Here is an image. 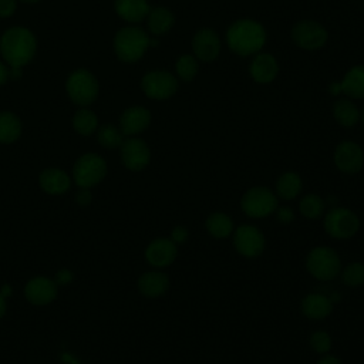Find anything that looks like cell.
I'll use <instances>...</instances> for the list:
<instances>
[{
	"label": "cell",
	"mask_w": 364,
	"mask_h": 364,
	"mask_svg": "<svg viewBox=\"0 0 364 364\" xmlns=\"http://www.w3.org/2000/svg\"><path fill=\"white\" fill-rule=\"evenodd\" d=\"M306 267L313 277L318 280H331L338 274L341 262L334 249L327 246H317L307 255Z\"/></svg>",
	"instance_id": "cell-4"
},
{
	"label": "cell",
	"mask_w": 364,
	"mask_h": 364,
	"mask_svg": "<svg viewBox=\"0 0 364 364\" xmlns=\"http://www.w3.org/2000/svg\"><path fill=\"white\" fill-rule=\"evenodd\" d=\"M188 239V229L183 228V226H175L171 232V240L175 243V245H181L183 242H186Z\"/></svg>",
	"instance_id": "cell-36"
},
{
	"label": "cell",
	"mask_w": 364,
	"mask_h": 364,
	"mask_svg": "<svg viewBox=\"0 0 364 364\" xmlns=\"http://www.w3.org/2000/svg\"><path fill=\"white\" fill-rule=\"evenodd\" d=\"M176 73L183 81H191L198 73V63L192 55H182L176 61Z\"/></svg>",
	"instance_id": "cell-33"
},
{
	"label": "cell",
	"mask_w": 364,
	"mask_h": 364,
	"mask_svg": "<svg viewBox=\"0 0 364 364\" xmlns=\"http://www.w3.org/2000/svg\"><path fill=\"white\" fill-rule=\"evenodd\" d=\"M121 158L128 169L141 171L148 165L151 159V152L148 145L142 139L129 138L125 139L121 145Z\"/></svg>",
	"instance_id": "cell-13"
},
{
	"label": "cell",
	"mask_w": 364,
	"mask_h": 364,
	"mask_svg": "<svg viewBox=\"0 0 364 364\" xmlns=\"http://www.w3.org/2000/svg\"><path fill=\"white\" fill-rule=\"evenodd\" d=\"M169 287V279L162 272H146L138 280L139 291L146 297H158Z\"/></svg>",
	"instance_id": "cell-20"
},
{
	"label": "cell",
	"mask_w": 364,
	"mask_h": 364,
	"mask_svg": "<svg viewBox=\"0 0 364 364\" xmlns=\"http://www.w3.org/2000/svg\"><path fill=\"white\" fill-rule=\"evenodd\" d=\"M6 313V301H4V296L0 293V317Z\"/></svg>",
	"instance_id": "cell-43"
},
{
	"label": "cell",
	"mask_w": 364,
	"mask_h": 364,
	"mask_svg": "<svg viewBox=\"0 0 364 364\" xmlns=\"http://www.w3.org/2000/svg\"><path fill=\"white\" fill-rule=\"evenodd\" d=\"M7 77H9V70L6 68V65H4V64H1V63H0V85L6 82Z\"/></svg>",
	"instance_id": "cell-41"
},
{
	"label": "cell",
	"mask_w": 364,
	"mask_h": 364,
	"mask_svg": "<svg viewBox=\"0 0 364 364\" xmlns=\"http://www.w3.org/2000/svg\"><path fill=\"white\" fill-rule=\"evenodd\" d=\"M360 228L358 216L347 208H331L324 216L326 232L336 239L353 237Z\"/></svg>",
	"instance_id": "cell-6"
},
{
	"label": "cell",
	"mask_w": 364,
	"mask_h": 364,
	"mask_svg": "<svg viewBox=\"0 0 364 364\" xmlns=\"http://www.w3.org/2000/svg\"><path fill=\"white\" fill-rule=\"evenodd\" d=\"M148 26L154 34L166 33L173 26V14L165 7H156L148 14Z\"/></svg>",
	"instance_id": "cell-27"
},
{
	"label": "cell",
	"mask_w": 364,
	"mask_h": 364,
	"mask_svg": "<svg viewBox=\"0 0 364 364\" xmlns=\"http://www.w3.org/2000/svg\"><path fill=\"white\" fill-rule=\"evenodd\" d=\"M151 122V114L142 107H131L121 115V131L125 135L142 132Z\"/></svg>",
	"instance_id": "cell-17"
},
{
	"label": "cell",
	"mask_w": 364,
	"mask_h": 364,
	"mask_svg": "<svg viewBox=\"0 0 364 364\" xmlns=\"http://www.w3.org/2000/svg\"><path fill=\"white\" fill-rule=\"evenodd\" d=\"M301 191V178L296 172H284L276 181V195L283 200L294 199Z\"/></svg>",
	"instance_id": "cell-24"
},
{
	"label": "cell",
	"mask_w": 364,
	"mask_h": 364,
	"mask_svg": "<svg viewBox=\"0 0 364 364\" xmlns=\"http://www.w3.org/2000/svg\"><path fill=\"white\" fill-rule=\"evenodd\" d=\"M316 364H343V363L334 355H324Z\"/></svg>",
	"instance_id": "cell-40"
},
{
	"label": "cell",
	"mask_w": 364,
	"mask_h": 364,
	"mask_svg": "<svg viewBox=\"0 0 364 364\" xmlns=\"http://www.w3.org/2000/svg\"><path fill=\"white\" fill-rule=\"evenodd\" d=\"M23 1H26V3H34V1H38V0H23Z\"/></svg>",
	"instance_id": "cell-44"
},
{
	"label": "cell",
	"mask_w": 364,
	"mask_h": 364,
	"mask_svg": "<svg viewBox=\"0 0 364 364\" xmlns=\"http://www.w3.org/2000/svg\"><path fill=\"white\" fill-rule=\"evenodd\" d=\"M0 51L11 65V77H20V67L27 64L36 53V38L31 31L23 27L7 30L0 40Z\"/></svg>",
	"instance_id": "cell-1"
},
{
	"label": "cell",
	"mask_w": 364,
	"mask_h": 364,
	"mask_svg": "<svg viewBox=\"0 0 364 364\" xmlns=\"http://www.w3.org/2000/svg\"><path fill=\"white\" fill-rule=\"evenodd\" d=\"M330 92H331L333 95H336V94L341 92V87H340V84H336V82H333V84L330 85Z\"/></svg>",
	"instance_id": "cell-42"
},
{
	"label": "cell",
	"mask_w": 364,
	"mask_h": 364,
	"mask_svg": "<svg viewBox=\"0 0 364 364\" xmlns=\"http://www.w3.org/2000/svg\"><path fill=\"white\" fill-rule=\"evenodd\" d=\"M364 155L361 148L353 141H343L336 146L334 164L344 173H355L363 168Z\"/></svg>",
	"instance_id": "cell-12"
},
{
	"label": "cell",
	"mask_w": 364,
	"mask_h": 364,
	"mask_svg": "<svg viewBox=\"0 0 364 364\" xmlns=\"http://www.w3.org/2000/svg\"><path fill=\"white\" fill-rule=\"evenodd\" d=\"M343 283L350 287H358L364 284V264L360 262H353L344 267L341 273Z\"/></svg>",
	"instance_id": "cell-31"
},
{
	"label": "cell",
	"mask_w": 364,
	"mask_h": 364,
	"mask_svg": "<svg viewBox=\"0 0 364 364\" xmlns=\"http://www.w3.org/2000/svg\"><path fill=\"white\" fill-rule=\"evenodd\" d=\"M333 114H334V118L337 119V122L347 128L355 125V122L358 121V117H360L358 108L348 100L337 101L333 107Z\"/></svg>",
	"instance_id": "cell-28"
},
{
	"label": "cell",
	"mask_w": 364,
	"mask_h": 364,
	"mask_svg": "<svg viewBox=\"0 0 364 364\" xmlns=\"http://www.w3.org/2000/svg\"><path fill=\"white\" fill-rule=\"evenodd\" d=\"M115 10L124 20L132 23L144 20L151 11L145 0H115Z\"/></svg>",
	"instance_id": "cell-22"
},
{
	"label": "cell",
	"mask_w": 364,
	"mask_h": 364,
	"mask_svg": "<svg viewBox=\"0 0 364 364\" xmlns=\"http://www.w3.org/2000/svg\"><path fill=\"white\" fill-rule=\"evenodd\" d=\"M333 310V301L323 293H310L301 300V313L311 320L326 318Z\"/></svg>",
	"instance_id": "cell-18"
},
{
	"label": "cell",
	"mask_w": 364,
	"mask_h": 364,
	"mask_svg": "<svg viewBox=\"0 0 364 364\" xmlns=\"http://www.w3.org/2000/svg\"><path fill=\"white\" fill-rule=\"evenodd\" d=\"M291 38L301 48L316 50L323 47L327 41V31L318 23L304 20L293 27Z\"/></svg>",
	"instance_id": "cell-11"
},
{
	"label": "cell",
	"mask_w": 364,
	"mask_h": 364,
	"mask_svg": "<svg viewBox=\"0 0 364 364\" xmlns=\"http://www.w3.org/2000/svg\"><path fill=\"white\" fill-rule=\"evenodd\" d=\"M21 134L20 119L11 112H0V142L10 144Z\"/></svg>",
	"instance_id": "cell-26"
},
{
	"label": "cell",
	"mask_w": 364,
	"mask_h": 364,
	"mask_svg": "<svg viewBox=\"0 0 364 364\" xmlns=\"http://www.w3.org/2000/svg\"><path fill=\"white\" fill-rule=\"evenodd\" d=\"M341 92L351 98H364V65L353 67L340 82Z\"/></svg>",
	"instance_id": "cell-23"
},
{
	"label": "cell",
	"mask_w": 364,
	"mask_h": 364,
	"mask_svg": "<svg viewBox=\"0 0 364 364\" xmlns=\"http://www.w3.org/2000/svg\"><path fill=\"white\" fill-rule=\"evenodd\" d=\"M331 346H333V340L327 331L318 330V331H314L310 337V347L318 354H326L327 351H330Z\"/></svg>",
	"instance_id": "cell-34"
},
{
	"label": "cell",
	"mask_w": 364,
	"mask_h": 364,
	"mask_svg": "<svg viewBox=\"0 0 364 364\" xmlns=\"http://www.w3.org/2000/svg\"><path fill=\"white\" fill-rule=\"evenodd\" d=\"M176 245L171 239L159 237L148 245L145 250V257L151 266L165 267L169 266L176 259Z\"/></svg>",
	"instance_id": "cell-14"
},
{
	"label": "cell",
	"mask_w": 364,
	"mask_h": 364,
	"mask_svg": "<svg viewBox=\"0 0 364 364\" xmlns=\"http://www.w3.org/2000/svg\"><path fill=\"white\" fill-rule=\"evenodd\" d=\"M301 215L307 219H318L324 213V200L318 195L310 193L301 198L299 203Z\"/></svg>",
	"instance_id": "cell-29"
},
{
	"label": "cell",
	"mask_w": 364,
	"mask_h": 364,
	"mask_svg": "<svg viewBox=\"0 0 364 364\" xmlns=\"http://www.w3.org/2000/svg\"><path fill=\"white\" fill-rule=\"evenodd\" d=\"M205 226L208 233L216 239H225L233 233L232 219L222 212H215L209 215L205 222Z\"/></svg>",
	"instance_id": "cell-25"
},
{
	"label": "cell",
	"mask_w": 364,
	"mask_h": 364,
	"mask_svg": "<svg viewBox=\"0 0 364 364\" xmlns=\"http://www.w3.org/2000/svg\"><path fill=\"white\" fill-rule=\"evenodd\" d=\"M91 200V193L88 192V188H82L78 193H77V202L80 205H87Z\"/></svg>",
	"instance_id": "cell-38"
},
{
	"label": "cell",
	"mask_w": 364,
	"mask_h": 364,
	"mask_svg": "<svg viewBox=\"0 0 364 364\" xmlns=\"http://www.w3.org/2000/svg\"><path fill=\"white\" fill-rule=\"evenodd\" d=\"M149 46V37L139 27H124L114 38V48L119 60L134 63L139 60Z\"/></svg>",
	"instance_id": "cell-3"
},
{
	"label": "cell",
	"mask_w": 364,
	"mask_h": 364,
	"mask_svg": "<svg viewBox=\"0 0 364 364\" xmlns=\"http://www.w3.org/2000/svg\"><path fill=\"white\" fill-rule=\"evenodd\" d=\"M240 208L250 218H266L277 209V195L266 186H253L243 193Z\"/></svg>",
	"instance_id": "cell-5"
},
{
	"label": "cell",
	"mask_w": 364,
	"mask_h": 364,
	"mask_svg": "<svg viewBox=\"0 0 364 364\" xmlns=\"http://www.w3.org/2000/svg\"><path fill=\"white\" fill-rule=\"evenodd\" d=\"M74 128L81 135H90L97 128V117L92 111L88 109H80L74 117Z\"/></svg>",
	"instance_id": "cell-30"
},
{
	"label": "cell",
	"mask_w": 364,
	"mask_h": 364,
	"mask_svg": "<svg viewBox=\"0 0 364 364\" xmlns=\"http://www.w3.org/2000/svg\"><path fill=\"white\" fill-rule=\"evenodd\" d=\"M67 92L75 104L88 105L97 98L98 82L90 71L80 68L68 77Z\"/></svg>",
	"instance_id": "cell-8"
},
{
	"label": "cell",
	"mask_w": 364,
	"mask_h": 364,
	"mask_svg": "<svg viewBox=\"0 0 364 364\" xmlns=\"http://www.w3.org/2000/svg\"><path fill=\"white\" fill-rule=\"evenodd\" d=\"M26 297L33 304H48L57 296V286L51 279L34 277L26 284Z\"/></svg>",
	"instance_id": "cell-16"
},
{
	"label": "cell",
	"mask_w": 364,
	"mask_h": 364,
	"mask_svg": "<svg viewBox=\"0 0 364 364\" xmlns=\"http://www.w3.org/2000/svg\"><path fill=\"white\" fill-rule=\"evenodd\" d=\"M363 122H364V109H363Z\"/></svg>",
	"instance_id": "cell-45"
},
{
	"label": "cell",
	"mask_w": 364,
	"mask_h": 364,
	"mask_svg": "<svg viewBox=\"0 0 364 364\" xmlns=\"http://www.w3.org/2000/svg\"><path fill=\"white\" fill-rule=\"evenodd\" d=\"M144 92L155 100H165L172 97L178 90L176 78L166 71H151L142 78Z\"/></svg>",
	"instance_id": "cell-10"
},
{
	"label": "cell",
	"mask_w": 364,
	"mask_h": 364,
	"mask_svg": "<svg viewBox=\"0 0 364 364\" xmlns=\"http://www.w3.org/2000/svg\"><path fill=\"white\" fill-rule=\"evenodd\" d=\"M98 141L105 148H117L122 145V132H119L114 125H104L98 131Z\"/></svg>",
	"instance_id": "cell-32"
},
{
	"label": "cell",
	"mask_w": 364,
	"mask_h": 364,
	"mask_svg": "<svg viewBox=\"0 0 364 364\" xmlns=\"http://www.w3.org/2000/svg\"><path fill=\"white\" fill-rule=\"evenodd\" d=\"M276 213V219L280 222V223H291L294 220V212L291 208H287V206H282V208H277L274 210Z\"/></svg>",
	"instance_id": "cell-35"
},
{
	"label": "cell",
	"mask_w": 364,
	"mask_h": 364,
	"mask_svg": "<svg viewBox=\"0 0 364 364\" xmlns=\"http://www.w3.org/2000/svg\"><path fill=\"white\" fill-rule=\"evenodd\" d=\"M16 10V0H0V17L11 16Z\"/></svg>",
	"instance_id": "cell-37"
},
{
	"label": "cell",
	"mask_w": 364,
	"mask_h": 364,
	"mask_svg": "<svg viewBox=\"0 0 364 364\" xmlns=\"http://www.w3.org/2000/svg\"><path fill=\"white\" fill-rule=\"evenodd\" d=\"M192 48L199 60L212 61L219 55L220 40L213 30L203 28L193 36Z\"/></svg>",
	"instance_id": "cell-15"
},
{
	"label": "cell",
	"mask_w": 364,
	"mask_h": 364,
	"mask_svg": "<svg viewBox=\"0 0 364 364\" xmlns=\"http://www.w3.org/2000/svg\"><path fill=\"white\" fill-rule=\"evenodd\" d=\"M40 185L47 193L60 195V193H64L70 188L71 182L65 172H63L61 169L51 168V169H46L41 172Z\"/></svg>",
	"instance_id": "cell-21"
},
{
	"label": "cell",
	"mask_w": 364,
	"mask_h": 364,
	"mask_svg": "<svg viewBox=\"0 0 364 364\" xmlns=\"http://www.w3.org/2000/svg\"><path fill=\"white\" fill-rule=\"evenodd\" d=\"M226 41L233 53L246 57L264 46L266 31L253 20H237L228 28Z\"/></svg>",
	"instance_id": "cell-2"
},
{
	"label": "cell",
	"mask_w": 364,
	"mask_h": 364,
	"mask_svg": "<svg viewBox=\"0 0 364 364\" xmlns=\"http://www.w3.org/2000/svg\"><path fill=\"white\" fill-rule=\"evenodd\" d=\"M233 245L245 257H257L264 249V236L253 225H242L233 233Z\"/></svg>",
	"instance_id": "cell-9"
},
{
	"label": "cell",
	"mask_w": 364,
	"mask_h": 364,
	"mask_svg": "<svg viewBox=\"0 0 364 364\" xmlns=\"http://www.w3.org/2000/svg\"><path fill=\"white\" fill-rule=\"evenodd\" d=\"M279 71L277 61L270 54H259L250 64V75L255 81L266 84L276 78Z\"/></svg>",
	"instance_id": "cell-19"
},
{
	"label": "cell",
	"mask_w": 364,
	"mask_h": 364,
	"mask_svg": "<svg viewBox=\"0 0 364 364\" xmlns=\"http://www.w3.org/2000/svg\"><path fill=\"white\" fill-rule=\"evenodd\" d=\"M57 282L61 284H65L68 282H71V273L68 270H61L57 274Z\"/></svg>",
	"instance_id": "cell-39"
},
{
	"label": "cell",
	"mask_w": 364,
	"mask_h": 364,
	"mask_svg": "<svg viewBox=\"0 0 364 364\" xmlns=\"http://www.w3.org/2000/svg\"><path fill=\"white\" fill-rule=\"evenodd\" d=\"M107 172L105 161L97 154L82 155L73 168L74 181L80 188H91L97 185Z\"/></svg>",
	"instance_id": "cell-7"
}]
</instances>
